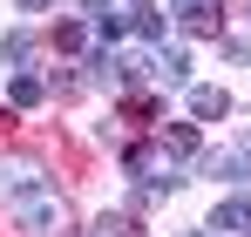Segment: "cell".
Instances as JSON below:
<instances>
[{
	"instance_id": "cell-1",
	"label": "cell",
	"mask_w": 251,
	"mask_h": 237,
	"mask_svg": "<svg viewBox=\"0 0 251 237\" xmlns=\"http://www.w3.org/2000/svg\"><path fill=\"white\" fill-rule=\"evenodd\" d=\"M21 231L54 237V231H61V197H54V190H41V197H21Z\"/></svg>"
},
{
	"instance_id": "cell-2",
	"label": "cell",
	"mask_w": 251,
	"mask_h": 237,
	"mask_svg": "<svg viewBox=\"0 0 251 237\" xmlns=\"http://www.w3.org/2000/svg\"><path fill=\"white\" fill-rule=\"evenodd\" d=\"M41 190H48L41 163H21V156H14V163H0V197H14V203H21V197H41Z\"/></svg>"
},
{
	"instance_id": "cell-3",
	"label": "cell",
	"mask_w": 251,
	"mask_h": 237,
	"mask_svg": "<svg viewBox=\"0 0 251 237\" xmlns=\"http://www.w3.org/2000/svg\"><path fill=\"white\" fill-rule=\"evenodd\" d=\"M82 14H88V34L102 41V47H116V41H123V27H129V14L116 7V0H82Z\"/></svg>"
},
{
	"instance_id": "cell-4",
	"label": "cell",
	"mask_w": 251,
	"mask_h": 237,
	"mask_svg": "<svg viewBox=\"0 0 251 237\" xmlns=\"http://www.w3.org/2000/svg\"><path fill=\"white\" fill-rule=\"evenodd\" d=\"M170 14L183 21V34H217V21H224L217 0H170Z\"/></svg>"
},
{
	"instance_id": "cell-5",
	"label": "cell",
	"mask_w": 251,
	"mask_h": 237,
	"mask_svg": "<svg viewBox=\"0 0 251 237\" xmlns=\"http://www.w3.org/2000/svg\"><path fill=\"white\" fill-rule=\"evenodd\" d=\"M41 95H48V81H41V75H27V68L7 81V102H14V109H41Z\"/></svg>"
},
{
	"instance_id": "cell-6",
	"label": "cell",
	"mask_w": 251,
	"mask_h": 237,
	"mask_svg": "<svg viewBox=\"0 0 251 237\" xmlns=\"http://www.w3.org/2000/svg\"><path fill=\"white\" fill-rule=\"evenodd\" d=\"M190 116H197V122L231 116V95H224V88H190Z\"/></svg>"
},
{
	"instance_id": "cell-7",
	"label": "cell",
	"mask_w": 251,
	"mask_h": 237,
	"mask_svg": "<svg viewBox=\"0 0 251 237\" xmlns=\"http://www.w3.org/2000/svg\"><path fill=\"white\" fill-rule=\"evenodd\" d=\"M210 231H251V197H231L210 210Z\"/></svg>"
},
{
	"instance_id": "cell-8",
	"label": "cell",
	"mask_w": 251,
	"mask_h": 237,
	"mask_svg": "<svg viewBox=\"0 0 251 237\" xmlns=\"http://www.w3.org/2000/svg\"><path fill=\"white\" fill-rule=\"evenodd\" d=\"M156 81L183 88V81H190V54H183V47H156Z\"/></svg>"
},
{
	"instance_id": "cell-9",
	"label": "cell",
	"mask_w": 251,
	"mask_h": 237,
	"mask_svg": "<svg viewBox=\"0 0 251 237\" xmlns=\"http://www.w3.org/2000/svg\"><path fill=\"white\" fill-rule=\"evenodd\" d=\"M163 149H170V156H197V149H204V142H197V122H170Z\"/></svg>"
},
{
	"instance_id": "cell-10",
	"label": "cell",
	"mask_w": 251,
	"mask_h": 237,
	"mask_svg": "<svg viewBox=\"0 0 251 237\" xmlns=\"http://www.w3.org/2000/svg\"><path fill=\"white\" fill-rule=\"evenodd\" d=\"M54 47L61 54H82L88 47V21H54Z\"/></svg>"
},
{
	"instance_id": "cell-11",
	"label": "cell",
	"mask_w": 251,
	"mask_h": 237,
	"mask_svg": "<svg viewBox=\"0 0 251 237\" xmlns=\"http://www.w3.org/2000/svg\"><path fill=\"white\" fill-rule=\"evenodd\" d=\"M129 27L143 41H163V7H129Z\"/></svg>"
},
{
	"instance_id": "cell-12",
	"label": "cell",
	"mask_w": 251,
	"mask_h": 237,
	"mask_svg": "<svg viewBox=\"0 0 251 237\" xmlns=\"http://www.w3.org/2000/svg\"><path fill=\"white\" fill-rule=\"evenodd\" d=\"M123 116H129V122H143V129H150V122H156V102H150V95H129V102H123Z\"/></svg>"
},
{
	"instance_id": "cell-13",
	"label": "cell",
	"mask_w": 251,
	"mask_h": 237,
	"mask_svg": "<svg viewBox=\"0 0 251 237\" xmlns=\"http://www.w3.org/2000/svg\"><path fill=\"white\" fill-rule=\"evenodd\" d=\"M27 54H34L27 34H7V41H0V61H27Z\"/></svg>"
},
{
	"instance_id": "cell-14",
	"label": "cell",
	"mask_w": 251,
	"mask_h": 237,
	"mask_svg": "<svg viewBox=\"0 0 251 237\" xmlns=\"http://www.w3.org/2000/svg\"><path fill=\"white\" fill-rule=\"evenodd\" d=\"M95 231H102V237H136V217H123V210H116V217H102Z\"/></svg>"
},
{
	"instance_id": "cell-15",
	"label": "cell",
	"mask_w": 251,
	"mask_h": 237,
	"mask_svg": "<svg viewBox=\"0 0 251 237\" xmlns=\"http://www.w3.org/2000/svg\"><path fill=\"white\" fill-rule=\"evenodd\" d=\"M14 122H21V109H0V136H7V129H14Z\"/></svg>"
},
{
	"instance_id": "cell-16",
	"label": "cell",
	"mask_w": 251,
	"mask_h": 237,
	"mask_svg": "<svg viewBox=\"0 0 251 237\" xmlns=\"http://www.w3.org/2000/svg\"><path fill=\"white\" fill-rule=\"evenodd\" d=\"M183 237H204V231H183Z\"/></svg>"
}]
</instances>
